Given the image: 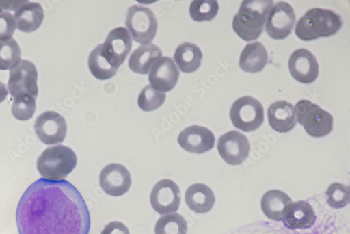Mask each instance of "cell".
Here are the masks:
<instances>
[{"label":"cell","instance_id":"cell-1","mask_svg":"<svg viewBox=\"0 0 350 234\" xmlns=\"http://www.w3.org/2000/svg\"><path fill=\"white\" fill-rule=\"evenodd\" d=\"M19 234H89L91 218L80 192L67 181L41 179L23 194L17 207Z\"/></svg>","mask_w":350,"mask_h":234},{"label":"cell","instance_id":"cell-2","mask_svg":"<svg viewBox=\"0 0 350 234\" xmlns=\"http://www.w3.org/2000/svg\"><path fill=\"white\" fill-rule=\"evenodd\" d=\"M343 25L340 15L330 10L313 8L298 21L295 34L301 40L310 42L338 34Z\"/></svg>","mask_w":350,"mask_h":234},{"label":"cell","instance_id":"cell-3","mask_svg":"<svg viewBox=\"0 0 350 234\" xmlns=\"http://www.w3.org/2000/svg\"><path fill=\"white\" fill-rule=\"evenodd\" d=\"M273 5V1L245 0L233 18V31L244 41L257 40L264 31L267 17Z\"/></svg>","mask_w":350,"mask_h":234},{"label":"cell","instance_id":"cell-4","mask_svg":"<svg viewBox=\"0 0 350 234\" xmlns=\"http://www.w3.org/2000/svg\"><path fill=\"white\" fill-rule=\"evenodd\" d=\"M77 164V155L71 148L57 145L42 153L38 159L37 168L44 179L61 181L72 172Z\"/></svg>","mask_w":350,"mask_h":234},{"label":"cell","instance_id":"cell-5","mask_svg":"<svg viewBox=\"0 0 350 234\" xmlns=\"http://www.w3.org/2000/svg\"><path fill=\"white\" fill-rule=\"evenodd\" d=\"M295 109L298 122L309 135L323 138L332 131V115L317 105L308 100H302L297 103Z\"/></svg>","mask_w":350,"mask_h":234},{"label":"cell","instance_id":"cell-6","mask_svg":"<svg viewBox=\"0 0 350 234\" xmlns=\"http://www.w3.org/2000/svg\"><path fill=\"white\" fill-rule=\"evenodd\" d=\"M126 25L133 40L141 44H149L154 39L158 21L153 12L148 8L135 5L128 10Z\"/></svg>","mask_w":350,"mask_h":234},{"label":"cell","instance_id":"cell-7","mask_svg":"<svg viewBox=\"0 0 350 234\" xmlns=\"http://www.w3.org/2000/svg\"><path fill=\"white\" fill-rule=\"evenodd\" d=\"M230 117L236 128L245 132L254 131L265 121L264 107L256 99L244 96L232 104Z\"/></svg>","mask_w":350,"mask_h":234},{"label":"cell","instance_id":"cell-8","mask_svg":"<svg viewBox=\"0 0 350 234\" xmlns=\"http://www.w3.org/2000/svg\"><path fill=\"white\" fill-rule=\"evenodd\" d=\"M38 73L34 64L27 60L21 62L10 70L8 89L14 99L30 96L36 99L39 94Z\"/></svg>","mask_w":350,"mask_h":234},{"label":"cell","instance_id":"cell-9","mask_svg":"<svg viewBox=\"0 0 350 234\" xmlns=\"http://www.w3.org/2000/svg\"><path fill=\"white\" fill-rule=\"evenodd\" d=\"M296 15L293 7L279 2L269 11L266 20V31L273 40L286 38L293 31Z\"/></svg>","mask_w":350,"mask_h":234},{"label":"cell","instance_id":"cell-10","mask_svg":"<svg viewBox=\"0 0 350 234\" xmlns=\"http://www.w3.org/2000/svg\"><path fill=\"white\" fill-rule=\"evenodd\" d=\"M36 133L47 145L62 143L67 134V124L64 117L54 111L40 114L35 124Z\"/></svg>","mask_w":350,"mask_h":234},{"label":"cell","instance_id":"cell-11","mask_svg":"<svg viewBox=\"0 0 350 234\" xmlns=\"http://www.w3.org/2000/svg\"><path fill=\"white\" fill-rule=\"evenodd\" d=\"M217 149L224 161L235 166L241 164L248 157L250 146L245 135L232 131L219 138Z\"/></svg>","mask_w":350,"mask_h":234},{"label":"cell","instance_id":"cell-12","mask_svg":"<svg viewBox=\"0 0 350 234\" xmlns=\"http://www.w3.org/2000/svg\"><path fill=\"white\" fill-rule=\"evenodd\" d=\"M150 201L154 211L161 215L177 212L181 202L180 188L170 180L161 181L153 188Z\"/></svg>","mask_w":350,"mask_h":234},{"label":"cell","instance_id":"cell-13","mask_svg":"<svg viewBox=\"0 0 350 234\" xmlns=\"http://www.w3.org/2000/svg\"><path fill=\"white\" fill-rule=\"evenodd\" d=\"M288 70L293 77L299 83H313L319 75V64L315 56L306 49H299L291 55Z\"/></svg>","mask_w":350,"mask_h":234},{"label":"cell","instance_id":"cell-14","mask_svg":"<svg viewBox=\"0 0 350 234\" xmlns=\"http://www.w3.org/2000/svg\"><path fill=\"white\" fill-rule=\"evenodd\" d=\"M131 184V174L122 164H109L103 169L100 175L102 189L112 196H120L127 193Z\"/></svg>","mask_w":350,"mask_h":234},{"label":"cell","instance_id":"cell-15","mask_svg":"<svg viewBox=\"0 0 350 234\" xmlns=\"http://www.w3.org/2000/svg\"><path fill=\"white\" fill-rule=\"evenodd\" d=\"M180 72L174 62L169 57H163L157 61L149 75V80L155 90L165 93L170 92L176 86Z\"/></svg>","mask_w":350,"mask_h":234},{"label":"cell","instance_id":"cell-16","mask_svg":"<svg viewBox=\"0 0 350 234\" xmlns=\"http://www.w3.org/2000/svg\"><path fill=\"white\" fill-rule=\"evenodd\" d=\"M180 147L196 154L211 151L215 146V137L208 129L193 125L183 131L178 138Z\"/></svg>","mask_w":350,"mask_h":234},{"label":"cell","instance_id":"cell-17","mask_svg":"<svg viewBox=\"0 0 350 234\" xmlns=\"http://www.w3.org/2000/svg\"><path fill=\"white\" fill-rule=\"evenodd\" d=\"M102 45L111 62L120 68L131 50L132 38L126 27H116L109 33Z\"/></svg>","mask_w":350,"mask_h":234},{"label":"cell","instance_id":"cell-18","mask_svg":"<svg viewBox=\"0 0 350 234\" xmlns=\"http://www.w3.org/2000/svg\"><path fill=\"white\" fill-rule=\"evenodd\" d=\"M315 220L312 207L303 200L288 204L282 216L285 226L291 229L309 228L313 225Z\"/></svg>","mask_w":350,"mask_h":234},{"label":"cell","instance_id":"cell-19","mask_svg":"<svg viewBox=\"0 0 350 234\" xmlns=\"http://www.w3.org/2000/svg\"><path fill=\"white\" fill-rule=\"evenodd\" d=\"M268 118L271 128L280 133L293 130L297 124L295 109L286 101H277L268 109Z\"/></svg>","mask_w":350,"mask_h":234},{"label":"cell","instance_id":"cell-20","mask_svg":"<svg viewBox=\"0 0 350 234\" xmlns=\"http://www.w3.org/2000/svg\"><path fill=\"white\" fill-rule=\"evenodd\" d=\"M14 17L18 30L31 34L36 31L41 26L44 13L40 4L25 1L16 11Z\"/></svg>","mask_w":350,"mask_h":234},{"label":"cell","instance_id":"cell-21","mask_svg":"<svg viewBox=\"0 0 350 234\" xmlns=\"http://www.w3.org/2000/svg\"><path fill=\"white\" fill-rule=\"evenodd\" d=\"M268 61L269 55L265 47L260 42H254L243 49L239 65L246 73H256L265 69Z\"/></svg>","mask_w":350,"mask_h":234},{"label":"cell","instance_id":"cell-22","mask_svg":"<svg viewBox=\"0 0 350 234\" xmlns=\"http://www.w3.org/2000/svg\"><path fill=\"white\" fill-rule=\"evenodd\" d=\"M161 55L162 51L157 46L153 44L142 45L131 54L129 66L134 73L147 75L150 68Z\"/></svg>","mask_w":350,"mask_h":234},{"label":"cell","instance_id":"cell-23","mask_svg":"<svg viewBox=\"0 0 350 234\" xmlns=\"http://www.w3.org/2000/svg\"><path fill=\"white\" fill-rule=\"evenodd\" d=\"M185 201L195 213H206L212 210L215 196L210 187L198 183L189 187L185 194Z\"/></svg>","mask_w":350,"mask_h":234},{"label":"cell","instance_id":"cell-24","mask_svg":"<svg viewBox=\"0 0 350 234\" xmlns=\"http://www.w3.org/2000/svg\"><path fill=\"white\" fill-rule=\"evenodd\" d=\"M174 60L182 72L191 73L200 68L202 53L200 49L196 44L185 42L175 51Z\"/></svg>","mask_w":350,"mask_h":234},{"label":"cell","instance_id":"cell-25","mask_svg":"<svg viewBox=\"0 0 350 234\" xmlns=\"http://www.w3.org/2000/svg\"><path fill=\"white\" fill-rule=\"evenodd\" d=\"M290 203L291 200L286 193L280 190H271L262 197L261 209L269 219L280 221L285 208Z\"/></svg>","mask_w":350,"mask_h":234},{"label":"cell","instance_id":"cell-26","mask_svg":"<svg viewBox=\"0 0 350 234\" xmlns=\"http://www.w3.org/2000/svg\"><path fill=\"white\" fill-rule=\"evenodd\" d=\"M89 68L92 74L99 80L112 78L119 68L115 66L104 52L103 45L95 48L89 57Z\"/></svg>","mask_w":350,"mask_h":234},{"label":"cell","instance_id":"cell-27","mask_svg":"<svg viewBox=\"0 0 350 234\" xmlns=\"http://www.w3.org/2000/svg\"><path fill=\"white\" fill-rule=\"evenodd\" d=\"M219 6L215 0H194L191 3L189 13L191 18L197 22L211 21L217 15Z\"/></svg>","mask_w":350,"mask_h":234},{"label":"cell","instance_id":"cell-28","mask_svg":"<svg viewBox=\"0 0 350 234\" xmlns=\"http://www.w3.org/2000/svg\"><path fill=\"white\" fill-rule=\"evenodd\" d=\"M188 229L185 219L180 214L161 217L155 226L156 234H187Z\"/></svg>","mask_w":350,"mask_h":234},{"label":"cell","instance_id":"cell-29","mask_svg":"<svg viewBox=\"0 0 350 234\" xmlns=\"http://www.w3.org/2000/svg\"><path fill=\"white\" fill-rule=\"evenodd\" d=\"M21 49L13 38L0 42V70L12 69L21 62Z\"/></svg>","mask_w":350,"mask_h":234},{"label":"cell","instance_id":"cell-30","mask_svg":"<svg viewBox=\"0 0 350 234\" xmlns=\"http://www.w3.org/2000/svg\"><path fill=\"white\" fill-rule=\"evenodd\" d=\"M14 99L12 112L15 118L22 122L32 119L36 109V99L30 96H19Z\"/></svg>","mask_w":350,"mask_h":234},{"label":"cell","instance_id":"cell-31","mask_svg":"<svg viewBox=\"0 0 350 234\" xmlns=\"http://www.w3.org/2000/svg\"><path fill=\"white\" fill-rule=\"evenodd\" d=\"M166 95L153 89L151 85L145 86L138 97V105L145 112L157 109L165 103Z\"/></svg>","mask_w":350,"mask_h":234},{"label":"cell","instance_id":"cell-32","mask_svg":"<svg viewBox=\"0 0 350 234\" xmlns=\"http://www.w3.org/2000/svg\"><path fill=\"white\" fill-rule=\"evenodd\" d=\"M326 194L328 204L334 209L343 208L349 202V187L340 183L331 185Z\"/></svg>","mask_w":350,"mask_h":234},{"label":"cell","instance_id":"cell-33","mask_svg":"<svg viewBox=\"0 0 350 234\" xmlns=\"http://www.w3.org/2000/svg\"><path fill=\"white\" fill-rule=\"evenodd\" d=\"M16 28V21L13 15L8 12L0 11V42L12 38Z\"/></svg>","mask_w":350,"mask_h":234},{"label":"cell","instance_id":"cell-34","mask_svg":"<svg viewBox=\"0 0 350 234\" xmlns=\"http://www.w3.org/2000/svg\"><path fill=\"white\" fill-rule=\"evenodd\" d=\"M101 234H130L128 227L120 222H112L107 224Z\"/></svg>","mask_w":350,"mask_h":234},{"label":"cell","instance_id":"cell-35","mask_svg":"<svg viewBox=\"0 0 350 234\" xmlns=\"http://www.w3.org/2000/svg\"><path fill=\"white\" fill-rule=\"evenodd\" d=\"M25 1H0V11H16Z\"/></svg>","mask_w":350,"mask_h":234},{"label":"cell","instance_id":"cell-36","mask_svg":"<svg viewBox=\"0 0 350 234\" xmlns=\"http://www.w3.org/2000/svg\"><path fill=\"white\" fill-rule=\"evenodd\" d=\"M8 95V91L6 86L0 81V103L3 102Z\"/></svg>","mask_w":350,"mask_h":234}]
</instances>
